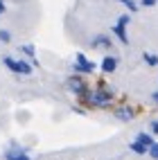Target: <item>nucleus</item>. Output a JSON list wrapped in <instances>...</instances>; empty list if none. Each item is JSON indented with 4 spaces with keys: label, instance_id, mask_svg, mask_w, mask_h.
<instances>
[{
    "label": "nucleus",
    "instance_id": "obj_17",
    "mask_svg": "<svg viewBox=\"0 0 158 160\" xmlns=\"http://www.w3.org/2000/svg\"><path fill=\"white\" fill-rule=\"evenodd\" d=\"M154 2H156V0H142V5H145V7H151Z\"/></svg>",
    "mask_w": 158,
    "mask_h": 160
},
{
    "label": "nucleus",
    "instance_id": "obj_12",
    "mask_svg": "<svg viewBox=\"0 0 158 160\" xmlns=\"http://www.w3.org/2000/svg\"><path fill=\"white\" fill-rule=\"evenodd\" d=\"M138 142H142L145 147H149V144H151L154 140H151V138H149V135H147V133H140V135H138Z\"/></svg>",
    "mask_w": 158,
    "mask_h": 160
},
{
    "label": "nucleus",
    "instance_id": "obj_19",
    "mask_svg": "<svg viewBox=\"0 0 158 160\" xmlns=\"http://www.w3.org/2000/svg\"><path fill=\"white\" fill-rule=\"evenodd\" d=\"M3 12H5V2L0 0V14H3Z\"/></svg>",
    "mask_w": 158,
    "mask_h": 160
},
{
    "label": "nucleus",
    "instance_id": "obj_11",
    "mask_svg": "<svg viewBox=\"0 0 158 160\" xmlns=\"http://www.w3.org/2000/svg\"><path fill=\"white\" fill-rule=\"evenodd\" d=\"M93 45H111V41L106 38V36H97V38H93Z\"/></svg>",
    "mask_w": 158,
    "mask_h": 160
},
{
    "label": "nucleus",
    "instance_id": "obj_7",
    "mask_svg": "<svg viewBox=\"0 0 158 160\" xmlns=\"http://www.w3.org/2000/svg\"><path fill=\"white\" fill-rule=\"evenodd\" d=\"M115 68H118V59H113V57H106L102 61V70L104 72H113Z\"/></svg>",
    "mask_w": 158,
    "mask_h": 160
},
{
    "label": "nucleus",
    "instance_id": "obj_13",
    "mask_svg": "<svg viewBox=\"0 0 158 160\" xmlns=\"http://www.w3.org/2000/svg\"><path fill=\"white\" fill-rule=\"evenodd\" d=\"M147 151H149L154 158H158V144H156V142H151L149 147H147Z\"/></svg>",
    "mask_w": 158,
    "mask_h": 160
},
{
    "label": "nucleus",
    "instance_id": "obj_8",
    "mask_svg": "<svg viewBox=\"0 0 158 160\" xmlns=\"http://www.w3.org/2000/svg\"><path fill=\"white\" fill-rule=\"evenodd\" d=\"M115 115H118L120 120H131V117H133V111H131V108H118V111H115Z\"/></svg>",
    "mask_w": 158,
    "mask_h": 160
},
{
    "label": "nucleus",
    "instance_id": "obj_14",
    "mask_svg": "<svg viewBox=\"0 0 158 160\" xmlns=\"http://www.w3.org/2000/svg\"><path fill=\"white\" fill-rule=\"evenodd\" d=\"M9 38H12V34L5 32V29H0V41H3V43H9Z\"/></svg>",
    "mask_w": 158,
    "mask_h": 160
},
{
    "label": "nucleus",
    "instance_id": "obj_6",
    "mask_svg": "<svg viewBox=\"0 0 158 160\" xmlns=\"http://www.w3.org/2000/svg\"><path fill=\"white\" fill-rule=\"evenodd\" d=\"M7 160H32V158L20 149H12V151H7Z\"/></svg>",
    "mask_w": 158,
    "mask_h": 160
},
{
    "label": "nucleus",
    "instance_id": "obj_1",
    "mask_svg": "<svg viewBox=\"0 0 158 160\" xmlns=\"http://www.w3.org/2000/svg\"><path fill=\"white\" fill-rule=\"evenodd\" d=\"M84 97H86V102L90 104V106H109V102H111V92H106V90H84Z\"/></svg>",
    "mask_w": 158,
    "mask_h": 160
},
{
    "label": "nucleus",
    "instance_id": "obj_15",
    "mask_svg": "<svg viewBox=\"0 0 158 160\" xmlns=\"http://www.w3.org/2000/svg\"><path fill=\"white\" fill-rule=\"evenodd\" d=\"M20 50H23V52H25L27 57H34V48H32V45H23Z\"/></svg>",
    "mask_w": 158,
    "mask_h": 160
},
{
    "label": "nucleus",
    "instance_id": "obj_4",
    "mask_svg": "<svg viewBox=\"0 0 158 160\" xmlns=\"http://www.w3.org/2000/svg\"><path fill=\"white\" fill-rule=\"evenodd\" d=\"M79 72H93L95 70V63L93 61H88L84 54H77V66H75Z\"/></svg>",
    "mask_w": 158,
    "mask_h": 160
},
{
    "label": "nucleus",
    "instance_id": "obj_5",
    "mask_svg": "<svg viewBox=\"0 0 158 160\" xmlns=\"http://www.w3.org/2000/svg\"><path fill=\"white\" fill-rule=\"evenodd\" d=\"M68 90H72L75 95H84L86 86H84V81H81L79 77H70V79H68Z\"/></svg>",
    "mask_w": 158,
    "mask_h": 160
},
{
    "label": "nucleus",
    "instance_id": "obj_18",
    "mask_svg": "<svg viewBox=\"0 0 158 160\" xmlns=\"http://www.w3.org/2000/svg\"><path fill=\"white\" fill-rule=\"evenodd\" d=\"M151 131H154V133H158V122H151Z\"/></svg>",
    "mask_w": 158,
    "mask_h": 160
},
{
    "label": "nucleus",
    "instance_id": "obj_10",
    "mask_svg": "<svg viewBox=\"0 0 158 160\" xmlns=\"http://www.w3.org/2000/svg\"><path fill=\"white\" fill-rule=\"evenodd\" d=\"M142 59L149 63V66H158V57H154V54H149V52H145L142 54Z\"/></svg>",
    "mask_w": 158,
    "mask_h": 160
},
{
    "label": "nucleus",
    "instance_id": "obj_16",
    "mask_svg": "<svg viewBox=\"0 0 158 160\" xmlns=\"http://www.w3.org/2000/svg\"><path fill=\"white\" fill-rule=\"evenodd\" d=\"M120 2H124L126 7L131 9V12H135V2H133V0H120Z\"/></svg>",
    "mask_w": 158,
    "mask_h": 160
},
{
    "label": "nucleus",
    "instance_id": "obj_3",
    "mask_svg": "<svg viewBox=\"0 0 158 160\" xmlns=\"http://www.w3.org/2000/svg\"><path fill=\"white\" fill-rule=\"evenodd\" d=\"M126 23H129V16H120V20H118V25L113 27V32H115V36H118L122 43H129V36H126Z\"/></svg>",
    "mask_w": 158,
    "mask_h": 160
},
{
    "label": "nucleus",
    "instance_id": "obj_9",
    "mask_svg": "<svg viewBox=\"0 0 158 160\" xmlns=\"http://www.w3.org/2000/svg\"><path fill=\"white\" fill-rule=\"evenodd\" d=\"M131 151H135V153H147V147L142 144V142H131Z\"/></svg>",
    "mask_w": 158,
    "mask_h": 160
},
{
    "label": "nucleus",
    "instance_id": "obj_2",
    "mask_svg": "<svg viewBox=\"0 0 158 160\" xmlns=\"http://www.w3.org/2000/svg\"><path fill=\"white\" fill-rule=\"evenodd\" d=\"M5 66L12 70V72H18V74H29L32 72V66L27 61H16L12 57H5Z\"/></svg>",
    "mask_w": 158,
    "mask_h": 160
}]
</instances>
